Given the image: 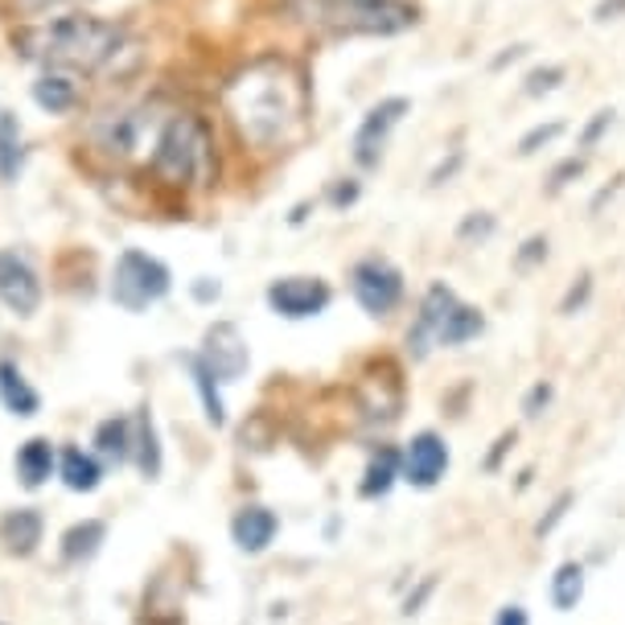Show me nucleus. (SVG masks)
Returning <instances> with one entry per match:
<instances>
[{"mask_svg":"<svg viewBox=\"0 0 625 625\" xmlns=\"http://www.w3.org/2000/svg\"><path fill=\"white\" fill-rule=\"evenodd\" d=\"M354 297L370 317H387L404 297V276L387 259H363L354 268Z\"/></svg>","mask_w":625,"mask_h":625,"instance_id":"6e6552de","label":"nucleus"},{"mask_svg":"<svg viewBox=\"0 0 625 625\" xmlns=\"http://www.w3.org/2000/svg\"><path fill=\"white\" fill-rule=\"evenodd\" d=\"M152 173L169 190H186V186H206L215 173V137L210 123L194 111H177L169 116L152 149Z\"/></svg>","mask_w":625,"mask_h":625,"instance_id":"7ed1b4c3","label":"nucleus"},{"mask_svg":"<svg viewBox=\"0 0 625 625\" xmlns=\"http://www.w3.org/2000/svg\"><path fill=\"white\" fill-rule=\"evenodd\" d=\"M581 169H585V161H581V157H576V161H564V165H559V169H556V173H552V190H559V186H564L568 177L581 173Z\"/></svg>","mask_w":625,"mask_h":625,"instance_id":"c756f323","label":"nucleus"},{"mask_svg":"<svg viewBox=\"0 0 625 625\" xmlns=\"http://www.w3.org/2000/svg\"><path fill=\"white\" fill-rule=\"evenodd\" d=\"M300 21L329 33H399L416 26V9L404 0H292Z\"/></svg>","mask_w":625,"mask_h":625,"instance_id":"20e7f679","label":"nucleus"},{"mask_svg":"<svg viewBox=\"0 0 625 625\" xmlns=\"http://www.w3.org/2000/svg\"><path fill=\"white\" fill-rule=\"evenodd\" d=\"M559 132H564V123H539V128H530L527 137L518 140V152H523V157H530V152H539L544 145H552Z\"/></svg>","mask_w":625,"mask_h":625,"instance_id":"bb28decb","label":"nucleus"},{"mask_svg":"<svg viewBox=\"0 0 625 625\" xmlns=\"http://www.w3.org/2000/svg\"><path fill=\"white\" fill-rule=\"evenodd\" d=\"M21 46H26V58H33L41 67L75 75V70L108 67L111 58L120 54L123 29L116 21H103V17L67 13L38 29H29L26 38H21Z\"/></svg>","mask_w":625,"mask_h":625,"instance_id":"f03ea898","label":"nucleus"},{"mask_svg":"<svg viewBox=\"0 0 625 625\" xmlns=\"http://www.w3.org/2000/svg\"><path fill=\"white\" fill-rule=\"evenodd\" d=\"M0 399H4V408L13 411V416H38L41 408L38 391L29 387V379L13 363H0Z\"/></svg>","mask_w":625,"mask_h":625,"instance_id":"f3484780","label":"nucleus"},{"mask_svg":"<svg viewBox=\"0 0 625 625\" xmlns=\"http://www.w3.org/2000/svg\"><path fill=\"white\" fill-rule=\"evenodd\" d=\"M498 625H527V613L518 609V605H506V609L498 613Z\"/></svg>","mask_w":625,"mask_h":625,"instance_id":"473e14b6","label":"nucleus"},{"mask_svg":"<svg viewBox=\"0 0 625 625\" xmlns=\"http://www.w3.org/2000/svg\"><path fill=\"white\" fill-rule=\"evenodd\" d=\"M408 108L411 103L404 96H391V99H383V103H375V108L363 116L358 132H354V161L363 165V169L379 165L387 140H391V132L399 128V120L408 116Z\"/></svg>","mask_w":625,"mask_h":625,"instance_id":"0eeeda50","label":"nucleus"},{"mask_svg":"<svg viewBox=\"0 0 625 625\" xmlns=\"http://www.w3.org/2000/svg\"><path fill=\"white\" fill-rule=\"evenodd\" d=\"M395 477H399V453H395V449H379L375 457H370V465H367V477H363V494H367V498H383V494L391 489Z\"/></svg>","mask_w":625,"mask_h":625,"instance_id":"4be33fe9","label":"nucleus"},{"mask_svg":"<svg viewBox=\"0 0 625 625\" xmlns=\"http://www.w3.org/2000/svg\"><path fill=\"white\" fill-rule=\"evenodd\" d=\"M132 445H137V436H132V424L123 420V416H111L96 428V449L99 457H108V462H128L132 457Z\"/></svg>","mask_w":625,"mask_h":625,"instance_id":"6ab92c4d","label":"nucleus"},{"mask_svg":"<svg viewBox=\"0 0 625 625\" xmlns=\"http://www.w3.org/2000/svg\"><path fill=\"white\" fill-rule=\"evenodd\" d=\"M227 116L256 149H280L305 123V82L280 58H259L227 82Z\"/></svg>","mask_w":625,"mask_h":625,"instance_id":"f257e3e1","label":"nucleus"},{"mask_svg":"<svg viewBox=\"0 0 625 625\" xmlns=\"http://www.w3.org/2000/svg\"><path fill=\"white\" fill-rule=\"evenodd\" d=\"M354 198H358V186H354V181L350 186H334V194H329V202L334 206H350Z\"/></svg>","mask_w":625,"mask_h":625,"instance_id":"2f4dec72","label":"nucleus"},{"mask_svg":"<svg viewBox=\"0 0 625 625\" xmlns=\"http://www.w3.org/2000/svg\"><path fill=\"white\" fill-rule=\"evenodd\" d=\"M609 123H613V111H597V120L588 123V132H585V145H597V137L609 128Z\"/></svg>","mask_w":625,"mask_h":625,"instance_id":"7c9ffc66","label":"nucleus"},{"mask_svg":"<svg viewBox=\"0 0 625 625\" xmlns=\"http://www.w3.org/2000/svg\"><path fill=\"white\" fill-rule=\"evenodd\" d=\"M169 285H173L169 268L149 251H137V247H128L111 268V300L128 312H145L149 305H157L169 292Z\"/></svg>","mask_w":625,"mask_h":625,"instance_id":"423d86ee","label":"nucleus"},{"mask_svg":"<svg viewBox=\"0 0 625 625\" xmlns=\"http://www.w3.org/2000/svg\"><path fill=\"white\" fill-rule=\"evenodd\" d=\"M21 161H26L21 123H17V116H0V181H17Z\"/></svg>","mask_w":625,"mask_h":625,"instance_id":"412c9836","label":"nucleus"},{"mask_svg":"<svg viewBox=\"0 0 625 625\" xmlns=\"http://www.w3.org/2000/svg\"><path fill=\"white\" fill-rule=\"evenodd\" d=\"M198 358L210 367V375H215L218 383H235L247 370V363H251L244 334H239V326H231V321H215V326L206 329L202 354H198Z\"/></svg>","mask_w":625,"mask_h":625,"instance_id":"1a4fd4ad","label":"nucleus"},{"mask_svg":"<svg viewBox=\"0 0 625 625\" xmlns=\"http://www.w3.org/2000/svg\"><path fill=\"white\" fill-rule=\"evenodd\" d=\"M462 309L457 292L445 285H433L420 300V317H416V329L408 334V346L416 354H428L433 346H445V329H449L453 312Z\"/></svg>","mask_w":625,"mask_h":625,"instance_id":"9d476101","label":"nucleus"},{"mask_svg":"<svg viewBox=\"0 0 625 625\" xmlns=\"http://www.w3.org/2000/svg\"><path fill=\"white\" fill-rule=\"evenodd\" d=\"M0 300L17 317H33L41 305V280L33 264L17 251H0Z\"/></svg>","mask_w":625,"mask_h":625,"instance_id":"9b49d317","label":"nucleus"},{"mask_svg":"<svg viewBox=\"0 0 625 625\" xmlns=\"http://www.w3.org/2000/svg\"><path fill=\"white\" fill-rule=\"evenodd\" d=\"M194 297H198V300H215L218 297V285H210V280L202 276V280L194 285Z\"/></svg>","mask_w":625,"mask_h":625,"instance_id":"f704fd0d","label":"nucleus"},{"mask_svg":"<svg viewBox=\"0 0 625 625\" xmlns=\"http://www.w3.org/2000/svg\"><path fill=\"white\" fill-rule=\"evenodd\" d=\"M547 387H535V391H530V399H527V416H539V404H547Z\"/></svg>","mask_w":625,"mask_h":625,"instance_id":"72a5a7b5","label":"nucleus"},{"mask_svg":"<svg viewBox=\"0 0 625 625\" xmlns=\"http://www.w3.org/2000/svg\"><path fill=\"white\" fill-rule=\"evenodd\" d=\"M559 79H564V70L559 67H544V70H530L527 75V96H544V91H556L559 87Z\"/></svg>","mask_w":625,"mask_h":625,"instance_id":"cd10ccee","label":"nucleus"},{"mask_svg":"<svg viewBox=\"0 0 625 625\" xmlns=\"http://www.w3.org/2000/svg\"><path fill=\"white\" fill-rule=\"evenodd\" d=\"M137 462H140V469L149 477H157V469H161V449H157V433H152V420L149 416H140L137 420Z\"/></svg>","mask_w":625,"mask_h":625,"instance_id":"a878e982","label":"nucleus"},{"mask_svg":"<svg viewBox=\"0 0 625 625\" xmlns=\"http://www.w3.org/2000/svg\"><path fill=\"white\" fill-rule=\"evenodd\" d=\"M50 474H54V445H50V440H41V436L26 440L21 453H17V477H21L29 489H38Z\"/></svg>","mask_w":625,"mask_h":625,"instance_id":"a211bd4d","label":"nucleus"},{"mask_svg":"<svg viewBox=\"0 0 625 625\" xmlns=\"http://www.w3.org/2000/svg\"><path fill=\"white\" fill-rule=\"evenodd\" d=\"M99 544H103V523L87 518V523H79V527H70L67 535H62V556L91 559L99 552Z\"/></svg>","mask_w":625,"mask_h":625,"instance_id":"5701e85b","label":"nucleus"},{"mask_svg":"<svg viewBox=\"0 0 625 625\" xmlns=\"http://www.w3.org/2000/svg\"><path fill=\"white\" fill-rule=\"evenodd\" d=\"M622 9H625V0H605V4L597 9V17H601V21H609V17L622 13Z\"/></svg>","mask_w":625,"mask_h":625,"instance_id":"c9c22d12","label":"nucleus"},{"mask_svg":"<svg viewBox=\"0 0 625 625\" xmlns=\"http://www.w3.org/2000/svg\"><path fill=\"white\" fill-rule=\"evenodd\" d=\"M585 597V568L581 564H559L556 581H552V601L556 609H576V601Z\"/></svg>","mask_w":625,"mask_h":625,"instance_id":"b1692460","label":"nucleus"},{"mask_svg":"<svg viewBox=\"0 0 625 625\" xmlns=\"http://www.w3.org/2000/svg\"><path fill=\"white\" fill-rule=\"evenodd\" d=\"M268 305L288 321H305V317H317L329 305V288L312 276H285L268 288Z\"/></svg>","mask_w":625,"mask_h":625,"instance_id":"f8f14e48","label":"nucleus"},{"mask_svg":"<svg viewBox=\"0 0 625 625\" xmlns=\"http://www.w3.org/2000/svg\"><path fill=\"white\" fill-rule=\"evenodd\" d=\"M190 370H194V387H198V395H202L206 420H210V424L218 428V424L227 420V416H222V395H218V379L210 375V367H206L198 354L190 358Z\"/></svg>","mask_w":625,"mask_h":625,"instance_id":"393cba45","label":"nucleus"},{"mask_svg":"<svg viewBox=\"0 0 625 625\" xmlns=\"http://www.w3.org/2000/svg\"><path fill=\"white\" fill-rule=\"evenodd\" d=\"M33 103L50 116H62L79 103V82L70 79L67 70H46L38 82H33Z\"/></svg>","mask_w":625,"mask_h":625,"instance_id":"2eb2a0df","label":"nucleus"},{"mask_svg":"<svg viewBox=\"0 0 625 625\" xmlns=\"http://www.w3.org/2000/svg\"><path fill=\"white\" fill-rule=\"evenodd\" d=\"M62 4H75V0H13V9L21 17H29V21H38V17L54 13V9H62Z\"/></svg>","mask_w":625,"mask_h":625,"instance_id":"c85d7f7f","label":"nucleus"},{"mask_svg":"<svg viewBox=\"0 0 625 625\" xmlns=\"http://www.w3.org/2000/svg\"><path fill=\"white\" fill-rule=\"evenodd\" d=\"M58 474H62V482H67V489H79V494H91V489L99 486V462L91 457V453L82 449H67L62 453V462H58Z\"/></svg>","mask_w":625,"mask_h":625,"instance_id":"aec40b11","label":"nucleus"},{"mask_svg":"<svg viewBox=\"0 0 625 625\" xmlns=\"http://www.w3.org/2000/svg\"><path fill=\"white\" fill-rule=\"evenodd\" d=\"M165 120L169 116H157V108H149V103L111 108L91 123V145L116 165H149Z\"/></svg>","mask_w":625,"mask_h":625,"instance_id":"39448f33","label":"nucleus"},{"mask_svg":"<svg viewBox=\"0 0 625 625\" xmlns=\"http://www.w3.org/2000/svg\"><path fill=\"white\" fill-rule=\"evenodd\" d=\"M0 539H4L9 552L29 556L41 544V515L38 510H13V515H4L0 518Z\"/></svg>","mask_w":625,"mask_h":625,"instance_id":"dca6fc26","label":"nucleus"},{"mask_svg":"<svg viewBox=\"0 0 625 625\" xmlns=\"http://www.w3.org/2000/svg\"><path fill=\"white\" fill-rule=\"evenodd\" d=\"M276 527H280V523H276V515L268 506H244L231 523V535L244 552H264V547L276 539Z\"/></svg>","mask_w":625,"mask_h":625,"instance_id":"4468645a","label":"nucleus"},{"mask_svg":"<svg viewBox=\"0 0 625 625\" xmlns=\"http://www.w3.org/2000/svg\"><path fill=\"white\" fill-rule=\"evenodd\" d=\"M445 469H449V449H445V440L436 433L411 436V445L399 453V477L420 489L436 486L445 477Z\"/></svg>","mask_w":625,"mask_h":625,"instance_id":"ddd939ff","label":"nucleus"}]
</instances>
